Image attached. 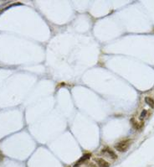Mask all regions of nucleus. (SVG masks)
<instances>
[{"label": "nucleus", "instance_id": "nucleus-3", "mask_svg": "<svg viewBox=\"0 0 154 167\" xmlns=\"http://www.w3.org/2000/svg\"><path fill=\"white\" fill-rule=\"evenodd\" d=\"M95 161L96 162V164H97V165L99 167H109L110 166V164L102 158H96L95 159Z\"/></svg>", "mask_w": 154, "mask_h": 167}, {"label": "nucleus", "instance_id": "nucleus-1", "mask_svg": "<svg viewBox=\"0 0 154 167\" xmlns=\"http://www.w3.org/2000/svg\"><path fill=\"white\" fill-rule=\"evenodd\" d=\"M131 141L130 139H125V140H122L121 142L117 143L115 145V149H117L119 152H126L128 149H129V146L131 144Z\"/></svg>", "mask_w": 154, "mask_h": 167}, {"label": "nucleus", "instance_id": "nucleus-7", "mask_svg": "<svg viewBox=\"0 0 154 167\" xmlns=\"http://www.w3.org/2000/svg\"><path fill=\"white\" fill-rule=\"evenodd\" d=\"M88 167H97V166H96V165L95 163H91L90 162V164H88Z\"/></svg>", "mask_w": 154, "mask_h": 167}, {"label": "nucleus", "instance_id": "nucleus-5", "mask_svg": "<svg viewBox=\"0 0 154 167\" xmlns=\"http://www.w3.org/2000/svg\"><path fill=\"white\" fill-rule=\"evenodd\" d=\"M145 102L151 108H154V100L152 99V98H150V97H146Z\"/></svg>", "mask_w": 154, "mask_h": 167}, {"label": "nucleus", "instance_id": "nucleus-6", "mask_svg": "<svg viewBox=\"0 0 154 167\" xmlns=\"http://www.w3.org/2000/svg\"><path fill=\"white\" fill-rule=\"evenodd\" d=\"M146 115H147V110H143V111L142 112V113H141L140 118H141V119H143L144 118L146 117Z\"/></svg>", "mask_w": 154, "mask_h": 167}, {"label": "nucleus", "instance_id": "nucleus-4", "mask_svg": "<svg viewBox=\"0 0 154 167\" xmlns=\"http://www.w3.org/2000/svg\"><path fill=\"white\" fill-rule=\"evenodd\" d=\"M130 122L131 123V125L133 126V128H135L136 129H139V128H142V125H143V123H142H142H141V124H139V123H138L135 120V118H133L131 119V121H130Z\"/></svg>", "mask_w": 154, "mask_h": 167}, {"label": "nucleus", "instance_id": "nucleus-2", "mask_svg": "<svg viewBox=\"0 0 154 167\" xmlns=\"http://www.w3.org/2000/svg\"><path fill=\"white\" fill-rule=\"evenodd\" d=\"M102 154L106 155V156L109 157V158H111V159H112V160H116V159H117V154H116L113 150H112L110 148H105V149H103Z\"/></svg>", "mask_w": 154, "mask_h": 167}]
</instances>
